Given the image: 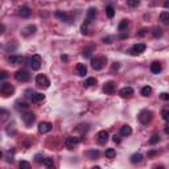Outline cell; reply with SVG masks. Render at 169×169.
<instances>
[{
    "mask_svg": "<svg viewBox=\"0 0 169 169\" xmlns=\"http://www.w3.org/2000/svg\"><path fill=\"white\" fill-rule=\"evenodd\" d=\"M42 164H44L46 168H52L53 165H54V161H53L52 157H46V158H44V160H42Z\"/></svg>",
    "mask_w": 169,
    "mask_h": 169,
    "instance_id": "32",
    "label": "cell"
},
{
    "mask_svg": "<svg viewBox=\"0 0 169 169\" xmlns=\"http://www.w3.org/2000/svg\"><path fill=\"white\" fill-rule=\"evenodd\" d=\"M163 36V31L160 28H155L153 29V37H161Z\"/></svg>",
    "mask_w": 169,
    "mask_h": 169,
    "instance_id": "36",
    "label": "cell"
},
{
    "mask_svg": "<svg viewBox=\"0 0 169 169\" xmlns=\"http://www.w3.org/2000/svg\"><path fill=\"white\" fill-rule=\"evenodd\" d=\"M91 24V21H89L87 19H86V21H85V24L81 26V32L83 33V35H89V25Z\"/></svg>",
    "mask_w": 169,
    "mask_h": 169,
    "instance_id": "31",
    "label": "cell"
},
{
    "mask_svg": "<svg viewBox=\"0 0 169 169\" xmlns=\"http://www.w3.org/2000/svg\"><path fill=\"white\" fill-rule=\"evenodd\" d=\"M106 62H107L106 57H95L91 59V68L94 69V70H102V69L104 68Z\"/></svg>",
    "mask_w": 169,
    "mask_h": 169,
    "instance_id": "2",
    "label": "cell"
},
{
    "mask_svg": "<svg viewBox=\"0 0 169 169\" xmlns=\"http://www.w3.org/2000/svg\"><path fill=\"white\" fill-rule=\"evenodd\" d=\"M106 15H107V17H110V19L114 17V16H115L114 7H112V5H107V7H106Z\"/></svg>",
    "mask_w": 169,
    "mask_h": 169,
    "instance_id": "27",
    "label": "cell"
},
{
    "mask_svg": "<svg viewBox=\"0 0 169 169\" xmlns=\"http://www.w3.org/2000/svg\"><path fill=\"white\" fill-rule=\"evenodd\" d=\"M108 137H110V135H108L107 131H99L98 132V141L101 144H106V143H107Z\"/></svg>",
    "mask_w": 169,
    "mask_h": 169,
    "instance_id": "15",
    "label": "cell"
},
{
    "mask_svg": "<svg viewBox=\"0 0 169 169\" xmlns=\"http://www.w3.org/2000/svg\"><path fill=\"white\" fill-rule=\"evenodd\" d=\"M0 92H2L3 97H9L15 92V87L8 82H3L2 86H0Z\"/></svg>",
    "mask_w": 169,
    "mask_h": 169,
    "instance_id": "4",
    "label": "cell"
},
{
    "mask_svg": "<svg viewBox=\"0 0 169 169\" xmlns=\"http://www.w3.org/2000/svg\"><path fill=\"white\" fill-rule=\"evenodd\" d=\"M112 69H119V64H118V62H115V65L112 66Z\"/></svg>",
    "mask_w": 169,
    "mask_h": 169,
    "instance_id": "47",
    "label": "cell"
},
{
    "mask_svg": "<svg viewBox=\"0 0 169 169\" xmlns=\"http://www.w3.org/2000/svg\"><path fill=\"white\" fill-rule=\"evenodd\" d=\"M28 103L26 102H21V101H19V102H16V108L17 110H28Z\"/></svg>",
    "mask_w": 169,
    "mask_h": 169,
    "instance_id": "30",
    "label": "cell"
},
{
    "mask_svg": "<svg viewBox=\"0 0 169 169\" xmlns=\"http://www.w3.org/2000/svg\"><path fill=\"white\" fill-rule=\"evenodd\" d=\"M139 4H140V0H127V5L128 7H132V8L137 7Z\"/></svg>",
    "mask_w": 169,
    "mask_h": 169,
    "instance_id": "35",
    "label": "cell"
},
{
    "mask_svg": "<svg viewBox=\"0 0 169 169\" xmlns=\"http://www.w3.org/2000/svg\"><path fill=\"white\" fill-rule=\"evenodd\" d=\"M8 61L13 65H21L23 62L25 61V58L23 57V56H11V57L8 58Z\"/></svg>",
    "mask_w": 169,
    "mask_h": 169,
    "instance_id": "18",
    "label": "cell"
},
{
    "mask_svg": "<svg viewBox=\"0 0 169 169\" xmlns=\"http://www.w3.org/2000/svg\"><path fill=\"white\" fill-rule=\"evenodd\" d=\"M128 25H130V21H128V20H122V21L119 23L118 29H119L120 32H123V31H125V29H127Z\"/></svg>",
    "mask_w": 169,
    "mask_h": 169,
    "instance_id": "29",
    "label": "cell"
},
{
    "mask_svg": "<svg viewBox=\"0 0 169 169\" xmlns=\"http://www.w3.org/2000/svg\"><path fill=\"white\" fill-rule=\"evenodd\" d=\"M36 85L41 89H48L49 86H50V81H49V78L46 77V75L38 74L37 77H36Z\"/></svg>",
    "mask_w": 169,
    "mask_h": 169,
    "instance_id": "3",
    "label": "cell"
},
{
    "mask_svg": "<svg viewBox=\"0 0 169 169\" xmlns=\"http://www.w3.org/2000/svg\"><path fill=\"white\" fill-rule=\"evenodd\" d=\"M44 99H45V95L41 94V92H32V95H31V101L33 103H40Z\"/></svg>",
    "mask_w": 169,
    "mask_h": 169,
    "instance_id": "17",
    "label": "cell"
},
{
    "mask_svg": "<svg viewBox=\"0 0 169 169\" xmlns=\"http://www.w3.org/2000/svg\"><path fill=\"white\" fill-rule=\"evenodd\" d=\"M61 59L62 61H68V57H66V56H61Z\"/></svg>",
    "mask_w": 169,
    "mask_h": 169,
    "instance_id": "49",
    "label": "cell"
},
{
    "mask_svg": "<svg viewBox=\"0 0 169 169\" xmlns=\"http://www.w3.org/2000/svg\"><path fill=\"white\" fill-rule=\"evenodd\" d=\"M20 168H25V169H28V168H31V164L28 163V161H20Z\"/></svg>",
    "mask_w": 169,
    "mask_h": 169,
    "instance_id": "39",
    "label": "cell"
},
{
    "mask_svg": "<svg viewBox=\"0 0 169 169\" xmlns=\"http://www.w3.org/2000/svg\"><path fill=\"white\" fill-rule=\"evenodd\" d=\"M127 37H128L127 33H120V38H127Z\"/></svg>",
    "mask_w": 169,
    "mask_h": 169,
    "instance_id": "43",
    "label": "cell"
},
{
    "mask_svg": "<svg viewBox=\"0 0 169 169\" xmlns=\"http://www.w3.org/2000/svg\"><path fill=\"white\" fill-rule=\"evenodd\" d=\"M41 64H42V59L38 54H33L31 58H29V65L33 70H40L41 68Z\"/></svg>",
    "mask_w": 169,
    "mask_h": 169,
    "instance_id": "5",
    "label": "cell"
},
{
    "mask_svg": "<svg viewBox=\"0 0 169 169\" xmlns=\"http://www.w3.org/2000/svg\"><path fill=\"white\" fill-rule=\"evenodd\" d=\"M145 49H147V45L145 44H141V42H139V44H135L134 46L131 48V50L130 53L132 56H139V54H141Z\"/></svg>",
    "mask_w": 169,
    "mask_h": 169,
    "instance_id": "7",
    "label": "cell"
},
{
    "mask_svg": "<svg viewBox=\"0 0 169 169\" xmlns=\"http://www.w3.org/2000/svg\"><path fill=\"white\" fill-rule=\"evenodd\" d=\"M164 7H165V8H168V7H169V0H167V2L164 3Z\"/></svg>",
    "mask_w": 169,
    "mask_h": 169,
    "instance_id": "48",
    "label": "cell"
},
{
    "mask_svg": "<svg viewBox=\"0 0 169 169\" xmlns=\"http://www.w3.org/2000/svg\"><path fill=\"white\" fill-rule=\"evenodd\" d=\"M95 17H97V9L91 7L87 11V20L89 21H92V20H95Z\"/></svg>",
    "mask_w": 169,
    "mask_h": 169,
    "instance_id": "23",
    "label": "cell"
},
{
    "mask_svg": "<svg viewBox=\"0 0 169 169\" xmlns=\"http://www.w3.org/2000/svg\"><path fill=\"white\" fill-rule=\"evenodd\" d=\"M19 15L21 16L23 19H28V17H31L32 11H31L29 7H21V8L19 9Z\"/></svg>",
    "mask_w": 169,
    "mask_h": 169,
    "instance_id": "16",
    "label": "cell"
},
{
    "mask_svg": "<svg viewBox=\"0 0 169 169\" xmlns=\"http://www.w3.org/2000/svg\"><path fill=\"white\" fill-rule=\"evenodd\" d=\"M139 122H140L141 124H144V125H147V124H149L151 122H152V119H153V114H152V111L149 110H143L139 114Z\"/></svg>",
    "mask_w": 169,
    "mask_h": 169,
    "instance_id": "1",
    "label": "cell"
},
{
    "mask_svg": "<svg viewBox=\"0 0 169 169\" xmlns=\"http://www.w3.org/2000/svg\"><path fill=\"white\" fill-rule=\"evenodd\" d=\"M161 70H163V66H161L160 62H152L151 64V71L153 73V74H158Z\"/></svg>",
    "mask_w": 169,
    "mask_h": 169,
    "instance_id": "19",
    "label": "cell"
},
{
    "mask_svg": "<svg viewBox=\"0 0 169 169\" xmlns=\"http://www.w3.org/2000/svg\"><path fill=\"white\" fill-rule=\"evenodd\" d=\"M131 134H132V128L128 124H125V125H123V127L120 128V135L122 136H130Z\"/></svg>",
    "mask_w": 169,
    "mask_h": 169,
    "instance_id": "21",
    "label": "cell"
},
{
    "mask_svg": "<svg viewBox=\"0 0 169 169\" xmlns=\"http://www.w3.org/2000/svg\"><path fill=\"white\" fill-rule=\"evenodd\" d=\"M83 85H85V87H91V86H95V85H97V79H95L94 77H89L85 81Z\"/></svg>",
    "mask_w": 169,
    "mask_h": 169,
    "instance_id": "25",
    "label": "cell"
},
{
    "mask_svg": "<svg viewBox=\"0 0 169 169\" xmlns=\"http://www.w3.org/2000/svg\"><path fill=\"white\" fill-rule=\"evenodd\" d=\"M36 120V115L33 114V112H26V114L23 115V122L25 123V125H32L33 123H35Z\"/></svg>",
    "mask_w": 169,
    "mask_h": 169,
    "instance_id": "10",
    "label": "cell"
},
{
    "mask_svg": "<svg viewBox=\"0 0 169 169\" xmlns=\"http://www.w3.org/2000/svg\"><path fill=\"white\" fill-rule=\"evenodd\" d=\"M15 78H16V81H19V82H28L29 79H31V74L26 70H24V69H21V70L16 71Z\"/></svg>",
    "mask_w": 169,
    "mask_h": 169,
    "instance_id": "6",
    "label": "cell"
},
{
    "mask_svg": "<svg viewBox=\"0 0 169 169\" xmlns=\"http://www.w3.org/2000/svg\"><path fill=\"white\" fill-rule=\"evenodd\" d=\"M165 134H168V135H169V124L165 125Z\"/></svg>",
    "mask_w": 169,
    "mask_h": 169,
    "instance_id": "46",
    "label": "cell"
},
{
    "mask_svg": "<svg viewBox=\"0 0 169 169\" xmlns=\"http://www.w3.org/2000/svg\"><path fill=\"white\" fill-rule=\"evenodd\" d=\"M158 141H160V136H158L157 134L152 135V136H151V139H149V144H151V145H155V144H157Z\"/></svg>",
    "mask_w": 169,
    "mask_h": 169,
    "instance_id": "33",
    "label": "cell"
},
{
    "mask_svg": "<svg viewBox=\"0 0 169 169\" xmlns=\"http://www.w3.org/2000/svg\"><path fill=\"white\" fill-rule=\"evenodd\" d=\"M141 160H143V155H141V153H134L131 156V163L132 164L141 163Z\"/></svg>",
    "mask_w": 169,
    "mask_h": 169,
    "instance_id": "24",
    "label": "cell"
},
{
    "mask_svg": "<svg viewBox=\"0 0 169 169\" xmlns=\"http://www.w3.org/2000/svg\"><path fill=\"white\" fill-rule=\"evenodd\" d=\"M86 155H87V156H90L91 158H95V157L99 156V152L98 151H89Z\"/></svg>",
    "mask_w": 169,
    "mask_h": 169,
    "instance_id": "37",
    "label": "cell"
},
{
    "mask_svg": "<svg viewBox=\"0 0 169 169\" xmlns=\"http://www.w3.org/2000/svg\"><path fill=\"white\" fill-rule=\"evenodd\" d=\"M7 78V71H2V79H5Z\"/></svg>",
    "mask_w": 169,
    "mask_h": 169,
    "instance_id": "44",
    "label": "cell"
},
{
    "mask_svg": "<svg viewBox=\"0 0 169 169\" xmlns=\"http://www.w3.org/2000/svg\"><path fill=\"white\" fill-rule=\"evenodd\" d=\"M152 87L151 86H144L143 89H141V95H143V97H149V95L152 94Z\"/></svg>",
    "mask_w": 169,
    "mask_h": 169,
    "instance_id": "28",
    "label": "cell"
},
{
    "mask_svg": "<svg viewBox=\"0 0 169 169\" xmlns=\"http://www.w3.org/2000/svg\"><path fill=\"white\" fill-rule=\"evenodd\" d=\"M103 42H104V44H111V42H112V37H110V36L104 37L103 38Z\"/></svg>",
    "mask_w": 169,
    "mask_h": 169,
    "instance_id": "41",
    "label": "cell"
},
{
    "mask_svg": "<svg viewBox=\"0 0 169 169\" xmlns=\"http://www.w3.org/2000/svg\"><path fill=\"white\" fill-rule=\"evenodd\" d=\"M77 73L78 75H81V77H85L86 74H87V68H86L85 64H78L77 65Z\"/></svg>",
    "mask_w": 169,
    "mask_h": 169,
    "instance_id": "20",
    "label": "cell"
},
{
    "mask_svg": "<svg viewBox=\"0 0 169 169\" xmlns=\"http://www.w3.org/2000/svg\"><path fill=\"white\" fill-rule=\"evenodd\" d=\"M119 95L122 98H131L134 95V89L132 87H123L120 91H119Z\"/></svg>",
    "mask_w": 169,
    "mask_h": 169,
    "instance_id": "14",
    "label": "cell"
},
{
    "mask_svg": "<svg viewBox=\"0 0 169 169\" xmlns=\"http://www.w3.org/2000/svg\"><path fill=\"white\" fill-rule=\"evenodd\" d=\"M161 118H163L164 120L169 122V108H164V110L161 111Z\"/></svg>",
    "mask_w": 169,
    "mask_h": 169,
    "instance_id": "34",
    "label": "cell"
},
{
    "mask_svg": "<svg viewBox=\"0 0 169 169\" xmlns=\"http://www.w3.org/2000/svg\"><path fill=\"white\" fill-rule=\"evenodd\" d=\"M82 56H83L85 58H90L91 57V50L90 49H85L83 53H82Z\"/></svg>",
    "mask_w": 169,
    "mask_h": 169,
    "instance_id": "38",
    "label": "cell"
},
{
    "mask_svg": "<svg viewBox=\"0 0 169 169\" xmlns=\"http://www.w3.org/2000/svg\"><path fill=\"white\" fill-rule=\"evenodd\" d=\"M37 31V28H36V25H26L24 28L21 29V35L25 36V37H29V36H33Z\"/></svg>",
    "mask_w": 169,
    "mask_h": 169,
    "instance_id": "9",
    "label": "cell"
},
{
    "mask_svg": "<svg viewBox=\"0 0 169 169\" xmlns=\"http://www.w3.org/2000/svg\"><path fill=\"white\" fill-rule=\"evenodd\" d=\"M79 137H75V136H69L68 139L65 140V145L66 148H69V149H73V148L75 147V145L79 144Z\"/></svg>",
    "mask_w": 169,
    "mask_h": 169,
    "instance_id": "8",
    "label": "cell"
},
{
    "mask_svg": "<svg viewBox=\"0 0 169 169\" xmlns=\"http://www.w3.org/2000/svg\"><path fill=\"white\" fill-rule=\"evenodd\" d=\"M104 155H106V157L107 158H114L115 156H116V151L114 149V148H107L104 152Z\"/></svg>",
    "mask_w": 169,
    "mask_h": 169,
    "instance_id": "26",
    "label": "cell"
},
{
    "mask_svg": "<svg viewBox=\"0 0 169 169\" xmlns=\"http://www.w3.org/2000/svg\"><path fill=\"white\" fill-rule=\"evenodd\" d=\"M56 17L59 19L61 21H65V23L71 21L70 15H69V13H66V12H64V11H57V12H56Z\"/></svg>",
    "mask_w": 169,
    "mask_h": 169,
    "instance_id": "13",
    "label": "cell"
},
{
    "mask_svg": "<svg viewBox=\"0 0 169 169\" xmlns=\"http://www.w3.org/2000/svg\"><path fill=\"white\" fill-rule=\"evenodd\" d=\"M53 128L52 123H49V122H41V123L38 124V132L40 134H48V132H50Z\"/></svg>",
    "mask_w": 169,
    "mask_h": 169,
    "instance_id": "11",
    "label": "cell"
},
{
    "mask_svg": "<svg viewBox=\"0 0 169 169\" xmlns=\"http://www.w3.org/2000/svg\"><path fill=\"white\" fill-rule=\"evenodd\" d=\"M160 21L165 25H169V12L164 11V12L160 13Z\"/></svg>",
    "mask_w": 169,
    "mask_h": 169,
    "instance_id": "22",
    "label": "cell"
},
{
    "mask_svg": "<svg viewBox=\"0 0 169 169\" xmlns=\"http://www.w3.org/2000/svg\"><path fill=\"white\" fill-rule=\"evenodd\" d=\"M103 91L107 95H112L115 92V82H112V81L106 82L104 86H103Z\"/></svg>",
    "mask_w": 169,
    "mask_h": 169,
    "instance_id": "12",
    "label": "cell"
},
{
    "mask_svg": "<svg viewBox=\"0 0 169 169\" xmlns=\"http://www.w3.org/2000/svg\"><path fill=\"white\" fill-rule=\"evenodd\" d=\"M160 98L163 99V101H169V92H161Z\"/></svg>",
    "mask_w": 169,
    "mask_h": 169,
    "instance_id": "40",
    "label": "cell"
},
{
    "mask_svg": "<svg viewBox=\"0 0 169 169\" xmlns=\"http://www.w3.org/2000/svg\"><path fill=\"white\" fill-rule=\"evenodd\" d=\"M112 140H114V143H116V144L120 143V137H119L118 135H114V136H112Z\"/></svg>",
    "mask_w": 169,
    "mask_h": 169,
    "instance_id": "42",
    "label": "cell"
},
{
    "mask_svg": "<svg viewBox=\"0 0 169 169\" xmlns=\"http://www.w3.org/2000/svg\"><path fill=\"white\" fill-rule=\"evenodd\" d=\"M145 32H147V31H145V29H141V31H140V33H139V36H144V35H145Z\"/></svg>",
    "mask_w": 169,
    "mask_h": 169,
    "instance_id": "45",
    "label": "cell"
}]
</instances>
